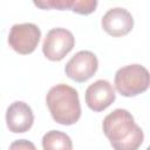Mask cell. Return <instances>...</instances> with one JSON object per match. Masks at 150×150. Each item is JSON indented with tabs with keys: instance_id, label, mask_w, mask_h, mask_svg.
<instances>
[{
	"instance_id": "7",
	"label": "cell",
	"mask_w": 150,
	"mask_h": 150,
	"mask_svg": "<svg viewBox=\"0 0 150 150\" xmlns=\"http://www.w3.org/2000/svg\"><path fill=\"white\" fill-rule=\"evenodd\" d=\"M101 26L105 33L120 38L129 34L134 27V18L129 11L122 7H114L102 16Z\"/></svg>"
},
{
	"instance_id": "11",
	"label": "cell",
	"mask_w": 150,
	"mask_h": 150,
	"mask_svg": "<svg viewBox=\"0 0 150 150\" xmlns=\"http://www.w3.org/2000/svg\"><path fill=\"white\" fill-rule=\"evenodd\" d=\"M96 7H97L96 0H76L73 12L81 15H88L93 13L96 9Z\"/></svg>"
},
{
	"instance_id": "3",
	"label": "cell",
	"mask_w": 150,
	"mask_h": 150,
	"mask_svg": "<svg viewBox=\"0 0 150 150\" xmlns=\"http://www.w3.org/2000/svg\"><path fill=\"white\" fill-rule=\"evenodd\" d=\"M114 84L122 96L134 97L148 90L150 87V73L138 63L128 64L115 73Z\"/></svg>"
},
{
	"instance_id": "10",
	"label": "cell",
	"mask_w": 150,
	"mask_h": 150,
	"mask_svg": "<svg viewBox=\"0 0 150 150\" xmlns=\"http://www.w3.org/2000/svg\"><path fill=\"white\" fill-rule=\"evenodd\" d=\"M43 150H73L71 138L60 130L47 131L42 137Z\"/></svg>"
},
{
	"instance_id": "8",
	"label": "cell",
	"mask_w": 150,
	"mask_h": 150,
	"mask_svg": "<svg viewBox=\"0 0 150 150\" xmlns=\"http://www.w3.org/2000/svg\"><path fill=\"white\" fill-rule=\"evenodd\" d=\"M84 98L89 109L100 112L114 103L116 94L112 86L107 80H97L87 88Z\"/></svg>"
},
{
	"instance_id": "9",
	"label": "cell",
	"mask_w": 150,
	"mask_h": 150,
	"mask_svg": "<svg viewBox=\"0 0 150 150\" xmlns=\"http://www.w3.org/2000/svg\"><path fill=\"white\" fill-rule=\"evenodd\" d=\"M34 123V114L32 108L22 102H13L6 111V124L9 131L14 134H22L28 131Z\"/></svg>"
},
{
	"instance_id": "1",
	"label": "cell",
	"mask_w": 150,
	"mask_h": 150,
	"mask_svg": "<svg viewBox=\"0 0 150 150\" xmlns=\"http://www.w3.org/2000/svg\"><path fill=\"white\" fill-rule=\"evenodd\" d=\"M102 129L114 150H138L144 134L125 109H115L102 122Z\"/></svg>"
},
{
	"instance_id": "4",
	"label": "cell",
	"mask_w": 150,
	"mask_h": 150,
	"mask_svg": "<svg viewBox=\"0 0 150 150\" xmlns=\"http://www.w3.org/2000/svg\"><path fill=\"white\" fill-rule=\"evenodd\" d=\"M40 38L41 30L35 23H15L9 30L8 45L14 52L21 55H27L35 50Z\"/></svg>"
},
{
	"instance_id": "12",
	"label": "cell",
	"mask_w": 150,
	"mask_h": 150,
	"mask_svg": "<svg viewBox=\"0 0 150 150\" xmlns=\"http://www.w3.org/2000/svg\"><path fill=\"white\" fill-rule=\"evenodd\" d=\"M8 150H36V148L28 139H16L11 143Z\"/></svg>"
},
{
	"instance_id": "13",
	"label": "cell",
	"mask_w": 150,
	"mask_h": 150,
	"mask_svg": "<svg viewBox=\"0 0 150 150\" xmlns=\"http://www.w3.org/2000/svg\"><path fill=\"white\" fill-rule=\"evenodd\" d=\"M145 150H150V145H149V146H148V148H146Z\"/></svg>"
},
{
	"instance_id": "6",
	"label": "cell",
	"mask_w": 150,
	"mask_h": 150,
	"mask_svg": "<svg viewBox=\"0 0 150 150\" xmlns=\"http://www.w3.org/2000/svg\"><path fill=\"white\" fill-rule=\"evenodd\" d=\"M97 68L98 60L96 55L90 50H80L67 62L64 71L70 80L82 83L93 77Z\"/></svg>"
},
{
	"instance_id": "5",
	"label": "cell",
	"mask_w": 150,
	"mask_h": 150,
	"mask_svg": "<svg viewBox=\"0 0 150 150\" xmlns=\"http://www.w3.org/2000/svg\"><path fill=\"white\" fill-rule=\"evenodd\" d=\"M75 46L73 33L66 28L50 29L42 43V53L50 61H61Z\"/></svg>"
},
{
	"instance_id": "2",
	"label": "cell",
	"mask_w": 150,
	"mask_h": 150,
	"mask_svg": "<svg viewBox=\"0 0 150 150\" xmlns=\"http://www.w3.org/2000/svg\"><path fill=\"white\" fill-rule=\"evenodd\" d=\"M46 103L53 120L59 124L71 125L81 117L79 93L68 84L59 83L52 87L46 95Z\"/></svg>"
}]
</instances>
